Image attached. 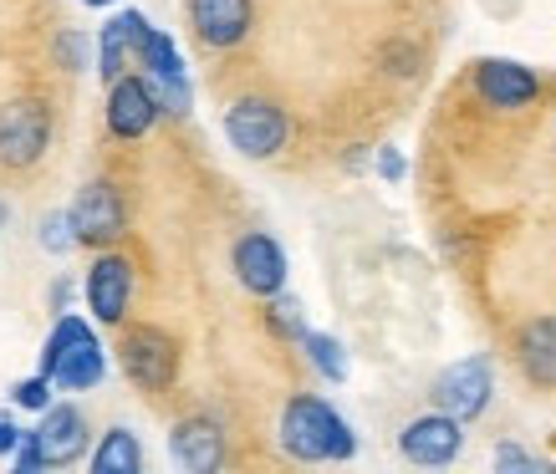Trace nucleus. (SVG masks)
I'll use <instances>...</instances> for the list:
<instances>
[{
  "mask_svg": "<svg viewBox=\"0 0 556 474\" xmlns=\"http://www.w3.org/2000/svg\"><path fill=\"white\" fill-rule=\"evenodd\" d=\"M459 449H465V419L455 413H424L414 424H404L399 434V454L408 464H424V470H439V464H455Z\"/></svg>",
  "mask_w": 556,
  "mask_h": 474,
  "instance_id": "9",
  "label": "nucleus"
},
{
  "mask_svg": "<svg viewBox=\"0 0 556 474\" xmlns=\"http://www.w3.org/2000/svg\"><path fill=\"white\" fill-rule=\"evenodd\" d=\"M41 245H47L51 255H67L72 245H77V225H72V209H56V215H47V220H41Z\"/></svg>",
  "mask_w": 556,
  "mask_h": 474,
  "instance_id": "24",
  "label": "nucleus"
},
{
  "mask_svg": "<svg viewBox=\"0 0 556 474\" xmlns=\"http://www.w3.org/2000/svg\"><path fill=\"white\" fill-rule=\"evenodd\" d=\"M230 266H236V281L251 291V296H276V291H287V251H281L270 235H261V230L236 240Z\"/></svg>",
  "mask_w": 556,
  "mask_h": 474,
  "instance_id": "12",
  "label": "nucleus"
},
{
  "mask_svg": "<svg viewBox=\"0 0 556 474\" xmlns=\"http://www.w3.org/2000/svg\"><path fill=\"white\" fill-rule=\"evenodd\" d=\"M164 102L153 92V77H138V72H123L118 82H108V133L134 143L159 123Z\"/></svg>",
  "mask_w": 556,
  "mask_h": 474,
  "instance_id": "8",
  "label": "nucleus"
},
{
  "mask_svg": "<svg viewBox=\"0 0 556 474\" xmlns=\"http://www.w3.org/2000/svg\"><path fill=\"white\" fill-rule=\"evenodd\" d=\"M51 149V113L47 102L16 98L0 107V164L5 169H36Z\"/></svg>",
  "mask_w": 556,
  "mask_h": 474,
  "instance_id": "5",
  "label": "nucleus"
},
{
  "mask_svg": "<svg viewBox=\"0 0 556 474\" xmlns=\"http://www.w3.org/2000/svg\"><path fill=\"white\" fill-rule=\"evenodd\" d=\"M83 5H113V0H83Z\"/></svg>",
  "mask_w": 556,
  "mask_h": 474,
  "instance_id": "31",
  "label": "nucleus"
},
{
  "mask_svg": "<svg viewBox=\"0 0 556 474\" xmlns=\"http://www.w3.org/2000/svg\"><path fill=\"white\" fill-rule=\"evenodd\" d=\"M475 92L485 107L516 113V107H531L541 98V77L510 56H485V62H475Z\"/></svg>",
  "mask_w": 556,
  "mask_h": 474,
  "instance_id": "11",
  "label": "nucleus"
},
{
  "mask_svg": "<svg viewBox=\"0 0 556 474\" xmlns=\"http://www.w3.org/2000/svg\"><path fill=\"white\" fill-rule=\"evenodd\" d=\"M16 470H21V474L47 470V454H41V439H36V428H26V439H21V449H16Z\"/></svg>",
  "mask_w": 556,
  "mask_h": 474,
  "instance_id": "26",
  "label": "nucleus"
},
{
  "mask_svg": "<svg viewBox=\"0 0 556 474\" xmlns=\"http://www.w3.org/2000/svg\"><path fill=\"white\" fill-rule=\"evenodd\" d=\"M21 439H26V428H16L11 419H5V413H0V454H16Z\"/></svg>",
  "mask_w": 556,
  "mask_h": 474,
  "instance_id": "29",
  "label": "nucleus"
},
{
  "mask_svg": "<svg viewBox=\"0 0 556 474\" xmlns=\"http://www.w3.org/2000/svg\"><path fill=\"white\" fill-rule=\"evenodd\" d=\"M404 169H408V164H404V153H399V149H388V143H383V149H378V174H383L388 184H399V179H404Z\"/></svg>",
  "mask_w": 556,
  "mask_h": 474,
  "instance_id": "28",
  "label": "nucleus"
},
{
  "mask_svg": "<svg viewBox=\"0 0 556 474\" xmlns=\"http://www.w3.org/2000/svg\"><path fill=\"white\" fill-rule=\"evenodd\" d=\"M516 368L531 388H556V317H531L516 332Z\"/></svg>",
  "mask_w": 556,
  "mask_h": 474,
  "instance_id": "15",
  "label": "nucleus"
},
{
  "mask_svg": "<svg viewBox=\"0 0 556 474\" xmlns=\"http://www.w3.org/2000/svg\"><path fill=\"white\" fill-rule=\"evenodd\" d=\"M153 92H159V102H164V113H169V118H189L194 92H189L185 72H159V77H153Z\"/></svg>",
  "mask_w": 556,
  "mask_h": 474,
  "instance_id": "23",
  "label": "nucleus"
},
{
  "mask_svg": "<svg viewBox=\"0 0 556 474\" xmlns=\"http://www.w3.org/2000/svg\"><path fill=\"white\" fill-rule=\"evenodd\" d=\"M128 302H134V260L118 251H102L87 266V311L98 322L118 326L128 317Z\"/></svg>",
  "mask_w": 556,
  "mask_h": 474,
  "instance_id": "10",
  "label": "nucleus"
},
{
  "mask_svg": "<svg viewBox=\"0 0 556 474\" xmlns=\"http://www.w3.org/2000/svg\"><path fill=\"white\" fill-rule=\"evenodd\" d=\"M281 449L291 459H302V464H321V459H353L357 439L332 403H321L312 393H296L281 408Z\"/></svg>",
  "mask_w": 556,
  "mask_h": 474,
  "instance_id": "1",
  "label": "nucleus"
},
{
  "mask_svg": "<svg viewBox=\"0 0 556 474\" xmlns=\"http://www.w3.org/2000/svg\"><path fill=\"white\" fill-rule=\"evenodd\" d=\"M266 326L281 342H302L306 332H312V326H306V306L296 302V296H287V291L266 296Z\"/></svg>",
  "mask_w": 556,
  "mask_h": 474,
  "instance_id": "20",
  "label": "nucleus"
},
{
  "mask_svg": "<svg viewBox=\"0 0 556 474\" xmlns=\"http://www.w3.org/2000/svg\"><path fill=\"white\" fill-rule=\"evenodd\" d=\"M225 138L245 158H276L291 138V118L270 98H236L225 113Z\"/></svg>",
  "mask_w": 556,
  "mask_h": 474,
  "instance_id": "4",
  "label": "nucleus"
},
{
  "mask_svg": "<svg viewBox=\"0 0 556 474\" xmlns=\"http://www.w3.org/2000/svg\"><path fill=\"white\" fill-rule=\"evenodd\" d=\"M169 454L189 474H215L225 464V428L210 413H189L169 428Z\"/></svg>",
  "mask_w": 556,
  "mask_h": 474,
  "instance_id": "13",
  "label": "nucleus"
},
{
  "mask_svg": "<svg viewBox=\"0 0 556 474\" xmlns=\"http://www.w3.org/2000/svg\"><path fill=\"white\" fill-rule=\"evenodd\" d=\"M128 56H134V26H128V11H118V16L102 26L98 36V72L102 82H118L123 67H128Z\"/></svg>",
  "mask_w": 556,
  "mask_h": 474,
  "instance_id": "19",
  "label": "nucleus"
},
{
  "mask_svg": "<svg viewBox=\"0 0 556 474\" xmlns=\"http://www.w3.org/2000/svg\"><path fill=\"white\" fill-rule=\"evenodd\" d=\"M490 393H495V377H490V357H459L444 373L429 383V403L439 413H455V419H480L490 408Z\"/></svg>",
  "mask_w": 556,
  "mask_h": 474,
  "instance_id": "6",
  "label": "nucleus"
},
{
  "mask_svg": "<svg viewBox=\"0 0 556 474\" xmlns=\"http://www.w3.org/2000/svg\"><path fill=\"white\" fill-rule=\"evenodd\" d=\"M11 398H16L21 408H31V413H47V408H51V377L47 373L26 377V383H16V388H11Z\"/></svg>",
  "mask_w": 556,
  "mask_h": 474,
  "instance_id": "25",
  "label": "nucleus"
},
{
  "mask_svg": "<svg viewBox=\"0 0 556 474\" xmlns=\"http://www.w3.org/2000/svg\"><path fill=\"white\" fill-rule=\"evenodd\" d=\"M92 51H98V41L87 31H56V41H51V56H56L62 72H87Z\"/></svg>",
  "mask_w": 556,
  "mask_h": 474,
  "instance_id": "22",
  "label": "nucleus"
},
{
  "mask_svg": "<svg viewBox=\"0 0 556 474\" xmlns=\"http://www.w3.org/2000/svg\"><path fill=\"white\" fill-rule=\"evenodd\" d=\"M251 0H189V26L210 51H230L251 36Z\"/></svg>",
  "mask_w": 556,
  "mask_h": 474,
  "instance_id": "14",
  "label": "nucleus"
},
{
  "mask_svg": "<svg viewBox=\"0 0 556 474\" xmlns=\"http://www.w3.org/2000/svg\"><path fill=\"white\" fill-rule=\"evenodd\" d=\"M72 225H77V245L108 251V245L128 230V204H123L118 184H113V179H92V184L77 189V200H72Z\"/></svg>",
  "mask_w": 556,
  "mask_h": 474,
  "instance_id": "7",
  "label": "nucleus"
},
{
  "mask_svg": "<svg viewBox=\"0 0 556 474\" xmlns=\"http://www.w3.org/2000/svg\"><path fill=\"white\" fill-rule=\"evenodd\" d=\"M41 373L67 393H87V388H98L102 383V373H108V353H102V342L92 337V326H87L83 317H72V311L56 317L47 347H41Z\"/></svg>",
  "mask_w": 556,
  "mask_h": 474,
  "instance_id": "2",
  "label": "nucleus"
},
{
  "mask_svg": "<svg viewBox=\"0 0 556 474\" xmlns=\"http://www.w3.org/2000/svg\"><path fill=\"white\" fill-rule=\"evenodd\" d=\"M143 470V444L134 428H108L92 449V474H138Z\"/></svg>",
  "mask_w": 556,
  "mask_h": 474,
  "instance_id": "18",
  "label": "nucleus"
},
{
  "mask_svg": "<svg viewBox=\"0 0 556 474\" xmlns=\"http://www.w3.org/2000/svg\"><path fill=\"white\" fill-rule=\"evenodd\" d=\"M118 362H123V373H128L134 388L164 393L174 377H179V342H174L164 326L134 322V326H123Z\"/></svg>",
  "mask_w": 556,
  "mask_h": 474,
  "instance_id": "3",
  "label": "nucleus"
},
{
  "mask_svg": "<svg viewBox=\"0 0 556 474\" xmlns=\"http://www.w3.org/2000/svg\"><path fill=\"white\" fill-rule=\"evenodd\" d=\"M306 357H312V368H317L327 383H348V347L338 337H327V332H306L302 337Z\"/></svg>",
  "mask_w": 556,
  "mask_h": 474,
  "instance_id": "21",
  "label": "nucleus"
},
{
  "mask_svg": "<svg viewBox=\"0 0 556 474\" xmlns=\"http://www.w3.org/2000/svg\"><path fill=\"white\" fill-rule=\"evenodd\" d=\"M495 470H546V464L531 459L526 449H516V444H501V449H495Z\"/></svg>",
  "mask_w": 556,
  "mask_h": 474,
  "instance_id": "27",
  "label": "nucleus"
},
{
  "mask_svg": "<svg viewBox=\"0 0 556 474\" xmlns=\"http://www.w3.org/2000/svg\"><path fill=\"white\" fill-rule=\"evenodd\" d=\"M67 302H72V281H56V286H51V311L62 317V311H67Z\"/></svg>",
  "mask_w": 556,
  "mask_h": 474,
  "instance_id": "30",
  "label": "nucleus"
},
{
  "mask_svg": "<svg viewBox=\"0 0 556 474\" xmlns=\"http://www.w3.org/2000/svg\"><path fill=\"white\" fill-rule=\"evenodd\" d=\"M128 26H134V62L149 72V77H159V72H185V56H179L169 31L149 26L143 11H128Z\"/></svg>",
  "mask_w": 556,
  "mask_h": 474,
  "instance_id": "17",
  "label": "nucleus"
},
{
  "mask_svg": "<svg viewBox=\"0 0 556 474\" xmlns=\"http://www.w3.org/2000/svg\"><path fill=\"white\" fill-rule=\"evenodd\" d=\"M0 225H5V204H0Z\"/></svg>",
  "mask_w": 556,
  "mask_h": 474,
  "instance_id": "32",
  "label": "nucleus"
},
{
  "mask_svg": "<svg viewBox=\"0 0 556 474\" xmlns=\"http://www.w3.org/2000/svg\"><path fill=\"white\" fill-rule=\"evenodd\" d=\"M36 439H41V454H47V464H77V459L87 454V419L83 408L72 403H51L47 413H41V428H36Z\"/></svg>",
  "mask_w": 556,
  "mask_h": 474,
  "instance_id": "16",
  "label": "nucleus"
}]
</instances>
